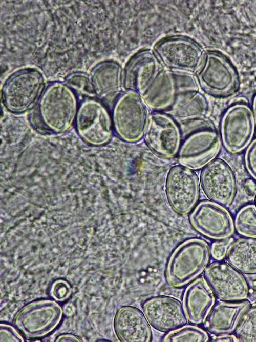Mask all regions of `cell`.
Returning a JSON list of instances; mask_svg holds the SVG:
<instances>
[{"label":"cell","mask_w":256,"mask_h":342,"mask_svg":"<svg viewBox=\"0 0 256 342\" xmlns=\"http://www.w3.org/2000/svg\"><path fill=\"white\" fill-rule=\"evenodd\" d=\"M38 106L39 127L47 132L65 133L74 125L79 106L75 93L67 84L49 85Z\"/></svg>","instance_id":"obj_1"},{"label":"cell","mask_w":256,"mask_h":342,"mask_svg":"<svg viewBox=\"0 0 256 342\" xmlns=\"http://www.w3.org/2000/svg\"><path fill=\"white\" fill-rule=\"evenodd\" d=\"M210 255L208 244L191 238L180 244L172 253L165 272L167 284L180 288L197 278L207 267Z\"/></svg>","instance_id":"obj_2"},{"label":"cell","mask_w":256,"mask_h":342,"mask_svg":"<svg viewBox=\"0 0 256 342\" xmlns=\"http://www.w3.org/2000/svg\"><path fill=\"white\" fill-rule=\"evenodd\" d=\"M196 76L202 89L215 97H229L240 87L237 68L227 55L218 50L204 52Z\"/></svg>","instance_id":"obj_3"},{"label":"cell","mask_w":256,"mask_h":342,"mask_svg":"<svg viewBox=\"0 0 256 342\" xmlns=\"http://www.w3.org/2000/svg\"><path fill=\"white\" fill-rule=\"evenodd\" d=\"M140 94L126 90L117 98L112 118L114 131L122 140L136 143L143 137L150 113Z\"/></svg>","instance_id":"obj_4"},{"label":"cell","mask_w":256,"mask_h":342,"mask_svg":"<svg viewBox=\"0 0 256 342\" xmlns=\"http://www.w3.org/2000/svg\"><path fill=\"white\" fill-rule=\"evenodd\" d=\"M42 74L33 69H24L10 75L3 84L2 102L14 114L24 113L38 104L45 90Z\"/></svg>","instance_id":"obj_5"},{"label":"cell","mask_w":256,"mask_h":342,"mask_svg":"<svg viewBox=\"0 0 256 342\" xmlns=\"http://www.w3.org/2000/svg\"><path fill=\"white\" fill-rule=\"evenodd\" d=\"M221 144L214 124L201 118L199 127L182 142L177 154L179 162L191 170L203 168L216 158Z\"/></svg>","instance_id":"obj_6"},{"label":"cell","mask_w":256,"mask_h":342,"mask_svg":"<svg viewBox=\"0 0 256 342\" xmlns=\"http://www.w3.org/2000/svg\"><path fill=\"white\" fill-rule=\"evenodd\" d=\"M74 125L80 138L93 146L108 144L114 132L112 115L101 102L93 99L79 106Z\"/></svg>","instance_id":"obj_7"},{"label":"cell","mask_w":256,"mask_h":342,"mask_svg":"<svg viewBox=\"0 0 256 342\" xmlns=\"http://www.w3.org/2000/svg\"><path fill=\"white\" fill-rule=\"evenodd\" d=\"M255 121L251 108L244 103L231 105L224 112L220 123V136L225 149L239 153L251 142Z\"/></svg>","instance_id":"obj_8"},{"label":"cell","mask_w":256,"mask_h":342,"mask_svg":"<svg viewBox=\"0 0 256 342\" xmlns=\"http://www.w3.org/2000/svg\"><path fill=\"white\" fill-rule=\"evenodd\" d=\"M154 51L161 63L174 71L196 72L204 51L196 41L184 36H172L158 42Z\"/></svg>","instance_id":"obj_9"},{"label":"cell","mask_w":256,"mask_h":342,"mask_svg":"<svg viewBox=\"0 0 256 342\" xmlns=\"http://www.w3.org/2000/svg\"><path fill=\"white\" fill-rule=\"evenodd\" d=\"M143 138L151 151L165 158L177 155L182 143L178 123L170 114L161 111L150 113Z\"/></svg>","instance_id":"obj_10"},{"label":"cell","mask_w":256,"mask_h":342,"mask_svg":"<svg viewBox=\"0 0 256 342\" xmlns=\"http://www.w3.org/2000/svg\"><path fill=\"white\" fill-rule=\"evenodd\" d=\"M200 185L204 194L211 201L229 206L234 201L238 190L235 173L225 160L215 158L201 172Z\"/></svg>","instance_id":"obj_11"},{"label":"cell","mask_w":256,"mask_h":342,"mask_svg":"<svg viewBox=\"0 0 256 342\" xmlns=\"http://www.w3.org/2000/svg\"><path fill=\"white\" fill-rule=\"evenodd\" d=\"M196 173L181 165L173 167L165 182V193L172 209L177 213L189 212L197 203L200 185Z\"/></svg>","instance_id":"obj_12"},{"label":"cell","mask_w":256,"mask_h":342,"mask_svg":"<svg viewBox=\"0 0 256 342\" xmlns=\"http://www.w3.org/2000/svg\"><path fill=\"white\" fill-rule=\"evenodd\" d=\"M189 220L197 231L211 239H226L234 231L230 213L223 206L211 200H203L196 205L189 215Z\"/></svg>","instance_id":"obj_13"},{"label":"cell","mask_w":256,"mask_h":342,"mask_svg":"<svg viewBox=\"0 0 256 342\" xmlns=\"http://www.w3.org/2000/svg\"><path fill=\"white\" fill-rule=\"evenodd\" d=\"M204 277L215 295L221 300H241L248 296L249 287L246 279L228 263H212L205 268Z\"/></svg>","instance_id":"obj_14"},{"label":"cell","mask_w":256,"mask_h":342,"mask_svg":"<svg viewBox=\"0 0 256 342\" xmlns=\"http://www.w3.org/2000/svg\"><path fill=\"white\" fill-rule=\"evenodd\" d=\"M162 64L153 50L138 51L130 58L124 67V87L126 90L136 91L142 96L163 70Z\"/></svg>","instance_id":"obj_15"},{"label":"cell","mask_w":256,"mask_h":342,"mask_svg":"<svg viewBox=\"0 0 256 342\" xmlns=\"http://www.w3.org/2000/svg\"><path fill=\"white\" fill-rule=\"evenodd\" d=\"M142 308L150 325L161 332H170L187 321L182 304L172 297H153L144 302Z\"/></svg>","instance_id":"obj_16"},{"label":"cell","mask_w":256,"mask_h":342,"mask_svg":"<svg viewBox=\"0 0 256 342\" xmlns=\"http://www.w3.org/2000/svg\"><path fill=\"white\" fill-rule=\"evenodd\" d=\"M215 302V294L204 277L196 278L187 287L183 296L187 320L195 324L204 322Z\"/></svg>","instance_id":"obj_17"},{"label":"cell","mask_w":256,"mask_h":342,"mask_svg":"<svg viewBox=\"0 0 256 342\" xmlns=\"http://www.w3.org/2000/svg\"><path fill=\"white\" fill-rule=\"evenodd\" d=\"M114 327L121 341L150 342L152 340L149 322L144 313L136 307H121L116 314Z\"/></svg>","instance_id":"obj_18"},{"label":"cell","mask_w":256,"mask_h":342,"mask_svg":"<svg viewBox=\"0 0 256 342\" xmlns=\"http://www.w3.org/2000/svg\"><path fill=\"white\" fill-rule=\"evenodd\" d=\"M247 300L218 303L205 321L207 330L212 334L233 333L244 313L250 305Z\"/></svg>","instance_id":"obj_19"},{"label":"cell","mask_w":256,"mask_h":342,"mask_svg":"<svg viewBox=\"0 0 256 342\" xmlns=\"http://www.w3.org/2000/svg\"><path fill=\"white\" fill-rule=\"evenodd\" d=\"M90 78L95 94L101 99H108L120 92L123 86V71L118 63L105 61L95 66Z\"/></svg>","instance_id":"obj_20"},{"label":"cell","mask_w":256,"mask_h":342,"mask_svg":"<svg viewBox=\"0 0 256 342\" xmlns=\"http://www.w3.org/2000/svg\"><path fill=\"white\" fill-rule=\"evenodd\" d=\"M177 94L174 71L163 69L142 97L149 109L164 112L171 108Z\"/></svg>","instance_id":"obj_21"},{"label":"cell","mask_w":256,"mask_h":342,"mask_svg":"<svg viewBox=\"0 0 256 342\" xmlns=\"http://www.w3.org/2000/svg\"><path fill=\"white\" fill-rule=\"evenodd\" d=\"M226 259L242 273L256 274V238L242 237L229 245Z\"/></svg>","instance_id":"obj_22"},{"label":"cell","mask_w":256,"mask_h":342,"mask_svg":"<svg viewBox=\"0 0 256 342\" xmlns=\"http://www.w3.org/2000/svg\"><path fill=\"white\" fill-rule=\"evenodd\" d=\"M207 109L208 104L204 96L198 91H192L178 93L168 111L174 118L186 120L201 118Z\"/></svg>","instance_id":"obj_23"},{"label":"cell","mask_w":256,"mask_h":342,"mask_svg":"<svg viewBox=\"0 0 256 342\" xmlns=\"http://www.w3.org/2000/svg\"><path fill=\"white\" fill-rule=\"evenodd\" d=\"M234 228L241 235L256 238V206L249 204L238 212L234 219Z\"/></svg>","instance_id":"obj_24"},{"label":"cell","mask_w":256,"mask_h":342,"mask_svg":"<svg viewBox=\"0 0 256 342\" xmlns=\"http://www.w3.org/2000/svg\"><path fill=\"white\" fill-rule=\"evenodd\" d=\"M234 332L239 341L256 342V302L244 313Z\"/></svg>","instance_id":"obj_25"},{"label":"cell","mask_w":256,"mask_h":342,"mask_svg":"<svg viewBox=\"0 0 256 342\" xmlns=\"http://www.w3.org/2000/svg\"><path fill=\"white\" fill-rule=\"evenodd\" d=\"M209 339L208 333L203 329L194 325H183L169 332L163 338L162 341L206 342Z\"/></svg>","instance_id":"obj_26"},{"label":"cell","mask_w":256,"mask_h":342,"mask_svg":"<svg viewBox=\"0 0 256 342\" xmlns=\"http://www.w3.org/2000/svg\"><path fill=\"white\" fill-rule=\"evenodd\" d=\"M67 84L72 89H74L88 95L95 93L91 78L87 76L76 74L67 78Z\"/></svg>","instance_id":"obj_27"},{"label":"cell","mask_w":256,"mask_h":342,"mask_svg":"<svg viewBox=\"0 0 256 342\" xmlns=\"http://www.w3.org/2000/svg\"><path fill=\"white\" fill-rule=\"evenodd\" d=\"M244 159L247 172L256 180V138L247 147Z\"/></svg>","instance_id":"obj_28"},{"label":"cell","mask_w":256,"mask_h":342,"mask_svg":"<svg viewBox=\"0 0 256 342\" xmlns=\"http://www.w3.org/2000/svg\"><path fill=\"white\" fill-rule=\"evenodd\" d=\"M232 242V238H227L212 243L210 249L212 257L217 260H221L226 257L228 247Z\"/></svg>","instance_id":"obj_29"},{"label":"cell","mask_w":256,"mask_h":342,"mask_svg":"<svg viewBox=\"0 0 256 342\" xmlns=\"http://www.w3.org/2000/svg\"><path fill=\"white\" fill-rule=\"evenodd\" d=\"M212 341L216 342H223V341H230L237 342L239 341L236 336L231 333H223L219 334L216 336L212 339Z\"/></svg>","instance_id":"obj_30"},{"label":"cell","mask_w":256,"mask_h":342,"mask_svg":"<svg viewBox=\"0 0 256 342\" xmlns=\"http://www.w3.org/2000/svg\"><path fill=\"white\" fill-rule=\"evenodd\" d=\"M245 192L249 196L252 195L256 192V185L251 179L247 180L244 185Z\"/></svg>","instance_id":"obj_31"},{"label":"cell","mask_w":256,"mask_h":342,"mask_svg":"<svg viewBox=\"0 0 256 342\" xmlns=\"http://www.w3.org/2000/svg\"><path fill=\"white\" fill-rule=\"evenodd\" d=\"M252 111L253 112V115L255 121V124L256 126V93L254 95L253 98V101H252Z\"/></svg>","instance_id":"obj_32"},{"label":"cell","mask_w":256,"mask_h":342,"mask_svg":"<svg viewBox=\"0 0 256 342\" xmlns=\"http://www.w3.org/2000/svg\"><path fill=\"white\" fill-rule=\"evenodd\" d=\"M254 204H255V205L256 206V194H255V197H254Z\"/></svg>","instance_id":"obj_33"}]
</instances>
